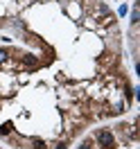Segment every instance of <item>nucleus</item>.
<instances>
[{
    "instance_id": "1",
    "label": "nucleus",
    "mask_w": 140,
    "mask_h": 149,
    "mask_svg": "<svg viewBox=\"0 0 140 149\" xmlns=\"http://www.w3.org/2000/svg\"><path fill=\"white\" fill-rule=\"evenodd\" d=\"M97 140H100V145H102V147H109V149L115 145V140H113V133H111V131H106V129L97 131Z\"/></svg>"
},
{
    "instance_id": "6",
    "label": "nucleus",
    "mask_w": 140,
    "mask_h": 149,
    "mask_svg": "<svg viewBox=\"0 0 140 149\" xmlns=\"http://www.w3.org/2000/svg\"><path fill=\"white\" fill-rule=\"evenodd\" d=\"M7 59V50H0V61H5Z\"/></svg>"
},
{
    "instance_id": "5",
    "label": "nucleus",
    "mask_w": 140,
    "mask_h": 149,
    "mask_svg": "<svg viewBox=\"0 0 140 149\" xmlns=\"http://www.w3.org/2000/svg\"><path fill=\"white\" fill-rule=\"evenodd\" d=\"M131 23H133V25L138 23V11H133V14H131Z\"/></svg>"
},
{
    "instance_id": "8",
    "label": "nucleus",
    "mask_w": 140,
    "mask_h": 149,
    "mask_svg": "<svg viewBox=\"0 0 140 149\" xmlns=\"http://www.w3.org/2000/svg\"><path fill=\"white\" fill-rule=\"evenodd\" d=\"M79 149H93V147H91L88 142H84V145H79Z\"/></svg>"
},
{
    "instance_id": "7",
    "label": "nucleus",
    "mask_w": 140,
    "mask_h": 149,
    "mask_svg": "<svg viewBox=\"0 0 140 149\" xmlns=\"http://www.w3.org/2000/svg\"><path fill=\"white\" fill-rule=\"evenodd\" d=\"M56 149H68V145H65V142H59V145H56Z\"/></svg>"
},
{
    "instance_id": "4",
    "label": "nucleus",
    "mask_w": 140,
    "mask_h": 149,
    "mask_svg": "<svg viewBox=\"0 0 140 149\" xmlns=\"http://www.w3.org/2000/svg\"><path fill=\"white\" fill-rule=\"evenodd\" d=\"M25 63L27 65H36V59H34V56H25Z\"/></svg>"
},
{
    "instance_id": "3",
    "label": "nucleus",
    "mask_w": 140,
    "mask_h": 149,
    "mask_svg": "<svg viewBox=\"0 0 140 149\" xmlns=\"http://www.w3.org/2000/svg\"><path fill=\"white\" fill-rule=\"evenodd\" d=\"M32 149H45V142H43L41 138H34L32 140Z\"/></svg>"
},
{
    "instance_id": "2",
    "label": "nucleus",
    "mask_w": 140,
    "mask_h": 149,
    "mask_svg": "<svg viewBox=\"0 0 140 149\" xmlns=\"http://www.w3.org/2000/svg\"><path fill=\"white\" fill-rule=\"evenodd\" d=\"M11 129H14V124H11V122H5V124H0V136H9Z\"/></svg>"
}]
</instances>
